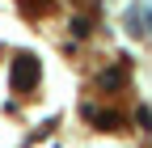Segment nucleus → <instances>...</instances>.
Wrapping results in <instances>:
<instances>
[{"mask_svg": "<svg viewBox=\"0 0 152 148\" xmlns=\"http://www.w3.org/2000/svg\"><path fill=\"white\" fill-rule=\"evenodd\" d=\"M26 4V13L30 17H38V13H51V0H21Z\"/></svg>", "mask_w": 152, "mask_h": 148, "instance_id": "obj_5", "label": "nucleus"}, {"mask_svg": "<svg viewBox=\"0 0 152 148\" xmlns=\"http://www.w3.org/2000/svg\"><path fill=\"white\" fill-rule=\"evenodd\" d=\"M85 119L97 127V131H118V127H123V114H114V110H102V106H85Z\"/></svg>", "mask_w": 152, "mask_h": 148, "instance_id": "obj_2", "label": "nucleus"}, {"mask_svg": "<svg viewBox=\"0 0 152 148\" xmlns=\"http://www.w3.org/2000/svg\"><path fill=\"white\" fill-rule=\"evenodd\" d=\"M97 85L106 89V93H118V89L127 85V68H106L102 76H97Z\"/></svg>", "mask_w": 152, "mask_h": 148, "instance_id": "obj_3", "label": "nucleus"}, {"mask_svg": "<svg viewBox=\"0 0 152 148\" xmlns=\"http://www.w3.org/2000/svg\"><path fill=\"white\" fill-rule=\"evenodd\" d=\"M38 76H42V64H38V55L30 51H17L13 55V64H9V81L17 93H30V89L38 85Z\"/></svg>", "mask_w": 152, "mask_h": 148, "instance_id": "obj_1", "label": "nucleus"}, {"mask_svg": "<svg viewBox=\"0 0 152 148\" xmlns=\"http://www.w3.org/2000/svg\"><path fill=\"white\" fill-rule=\"evenodd\" d=\"M72 34H76V38L93 34V21H89V17H72Z\"/></svg>", "mask_w": 152, "mask_h": 148, "instance_id": "obj_4", "label": "nucleus"}, {"mask_svg": "<svg viewBox=\"0 0 152 148\" xmlns=\"http://www.w3.org/2000/svg\"><path fill=\"white\" fill-rule=\"evenodd\" d=\"M135 123H140V127H152V110H148V106H140V114H135Z\"/></svg>", "mask_w": 152, "mask_h": 148, "instance_id": "obj_6", "label": "nucleus"}]
</instances>
